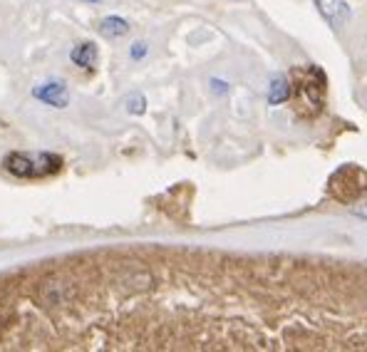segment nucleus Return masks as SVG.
I'll list each match as a JSON object with an SVG mask.
<instances>
[{
  "mask_svg": "<svg viewBox=\"0 0 367 352\" xmlns=\"http://www.w3.org/2000/svg\"><path fill=\"white\" fill-rule=\"evenodd\" d=\"M293 89H290V79L283 77V75H275L268 84V104H283L290 99Z\"/></svg>",
  "mask_w": 367,
  "mask_h": 352,
  "instance_id": "nucleus-6",
  "label": "nucleus"
},
{
  "mask_svg": "<svg viewBox=\"0 0 367 352\" xmlns=\"http://www.w3.org/2000/svg\"><path fill=\"white\" fill-rule=\"evenodd\" d=\"M84 3H102V0H84Z\"/></svg>",
  "mask_w": 367,
  "mask_h": 352,
  "instance_id": "nucleus-12",
  "label": "nucleus"
},
{
  "mask_svg": "<svg viewBox=\"0 0 367 352\" xmlns=\"http://www.w3.org/2000/svg\"><path fill=\"white\" fill-rule=\"evenodd\" d=\"M325 89H328V77L325 72L318 67V65H310L300 72V87H298V94H300V107L303 109H310V114H318L323 109V102H325Z\"/></svg>",
  "mask_w": 367,
  "mask_h": 352,
  "instance_id": "nucleus-2",
  "label": "nucleus"
},
{
  "mask_svg": "<svg viewBox=\"0 0 367 352\" xmlns=\"http://www.w3.org/2000/svg\"><path fill=\"white\" fill-rule=\"evenodd\" d=\"M5 169L20 179H43V176L57 174L62 169V159L53 152H13L5 157Z\"/></svg>",
  "mask_w": 367,
  "mask_h": 352,
  "instance_id": "nucleus-1",
  "label": "nucleus"
},
{
  "mask_svg": "<svg viewBox=\"0 0 367 352\" xmlns=\"http://www.w3.org/2000/svg\"><path fill=\"white\" fill-rule=\"evenodd\" d=\"M211 84H214V92H219V94L229 92V84H226V82H221V79H211Z\"/></svg>",
  "mask_w": 367,
  "mask_h": 352,
  "instance_id": "nucleus-11",
  "label": "nucleus"
},
{
  "mask_svg": "<svg viewBox=\"0 0 367 352\" xmlns=\"http://www.w3.org/2000/svg\"><path fill=\"white\" fill-rule=\"evenodd\" d=\"M70 60H72V65H77V67L92 70L94 65H97V45H94V43L75 45L72 53H70Z\"/></svg>",
  "mask_w": 367,
  "mask_h": 352,
  "instance_id": "nucleus-5",
  "label": "nucleus"
},
{
  "mask_svg": "<svg viewBox=\"0 0 367 352\" xmlns=\"http://www.w3.org/2000/svg\"><path fill=\"white\" fill-rule=\"evenodd\" d=\"M147 53H149L147 43H134V45H132V50H129V55H132V60H142V57H147Z\"/></svg>",
  "mask_w": 367,
  "mask_h": 352,
  "instance_id": "nucleus-10",
  "label": "nucleus"
},
{
  "mask_svg": "<svg viewBox=\"0 0 367 352\" xmlns=\"http://www.w3.org/2000/svg\"><path fill=\"white\" fill-rule=\"evenodd\" d=\"M33 97L55 109H65L70 104V92H67V87H65V82L38 84V87H33Z\"/></svg>",
  "mask_w": 367,
  "mask_h": 352,
  "instance_id": "nucleus-4",
  "label": "nucleus"
},
{
  "mask_svg": "<svg viewBox=\"0 0 367 352\" xmlns=\"http://www.w3.org/2000/svg\"><path fill=\"white\" fill-rule=\"evenodd\" d=\"M350 214L360 216V219H367V194L360 196L358 201H353V204H350Z\"/></svg>",
  "mask_w": 367,
  "mask_h": 352,
  "instance_id": "nucleus-9",
  "label": "nucleus"
},
{
  "mask_svg": "<svg viewBox=\"0 0 367 352\" xmlns=\"http://www.w3.org/2000/svg\"><path fill=\"white\" fill-rule=\"evenodd\" d=\"M313 3L318 8L320 18L333 30H340L350 20V15H353V10H350V5L345 0H313Z\"/></svg>",
  "mask_w": 367,
  "mask_h": 352,
  "instance_id": "nucleus-3",
  "label": "nucleus"
},
{
  "mask_svg": "<svg viewBox=\"0 0 367 352\" xmlns=\"http://www.w3.org/2000/svg\"><path fill=\"white\" fill-rule=\"evenodd\" d=\"M129 30H132L129 23L124 18H119V15H107V18L99 20V33L104 38H124Z\"/></svg>",
  "mask_w": 367,
  "mask_h": 352,
  "instance_id": "nucleus-7",
  "label": "nucleus"
},
{
  "mask_svg": "<svg viewBox=\"0 0 367 352\" xmlns=\"http://www.w3.org/2000/svg\"><path fill=\"white\" fill-rule=\"evenodd\" d=\"M144 107H147V99L142 97V94H132V97L127 99V112L132 114H142Z\"/></svg>",
  "mask_w": 367,
  "mask_h": 352,
  "instance_id": "nucleus-8",
  "label": "nucleus"
}]
</instances>
